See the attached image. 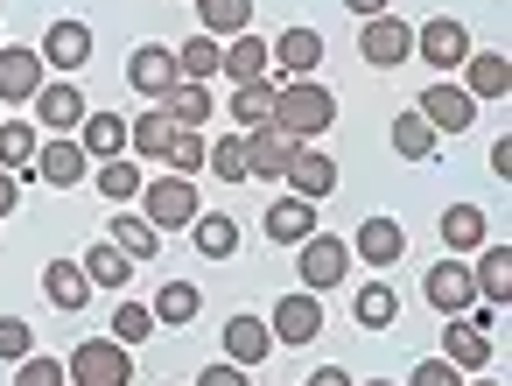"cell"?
Masks as SVG:
<instances>
[{
  "label": "cell",
  "mask_w": 512,
  "mask_h": 386,
  "mask_svg": "<svg viewBox=\"0 0 512 386\" xmlns=\"http://www.w3.org/2000/svg\"><path fill=\"white\" fill-rule=\"evenodd\" d=\"M274 134H288V141H323L330 127H337V99H330V85H309V78H281L274 71V120H267Z\"/></svg>",
  "instance_id": "6da1fadb"
},
{
  "label": "cell",
  "mask_w": 512,
  "mask_h": 386,
  "mask_svg": "<svg viewBox=\"0 0 512 386\" xmlns=\"http://www.w3.org/2000/svg\"><path fill=\"white\" fill-rule=\"evenodd\" d=\"M64 379H71V386H134V351L113 344V337H85V344L64 358Z\"/></svg>",
  "instance_id": "7a4b0ae2"
},
{
  "label": "cell",
  "mask_w": 512,
  "mask_h": 386,
  "mask_svg": "<svg viewBox=\"0 0 512 386\" xmlns=\"http://www.w3.org/2000/svg\"><path fill=\"white\" fill-rule=\"evenodd\" d=\"M197 183L190 176H155V183H141V218L155 225V232H190L197 225Z\"/></svg>",
  "instance_id": "3957f363"
},
{
  "label": "cell",
  "mask_w": 512,
  "mask_h": 386,
  "mask_svg": "<svg viewBox=\"0 0 512 386\" xmlns=\"http://www.w3.org/2000/svg\"><path fill=\"white\" fill-rule=\"evenodd\" d=\"M295 267H302V288L323 295V288H337V281L351 274V246L330 239V232H309V239L295 246Z\"/></svg>",
  "instance_id": "277c9868"
},
{
  "label": "cell",
  "mask_w": 512,
  "mask_h": 386,
  "mask_svg": "<svg viewBox=\"0 0 512 386\" xmlns=\"http://www.w3.org/2000/svg\"><path fill=\"white\" fill-rule=\"evenodd\" d=\"M358 57H365L372 71H393V64L414 57V29H407L400 15H372V22H358Z\"/></svg>",
  "instance_id": "5b68a950"
},
{
  "label": "cell",
  "mask_w": 512,
  "mask_h": 386,
  "mask_svg": "<svg viewBox=\"0 0 512 386\" xmlns=\"http://www.w3.org/2000/svg\"><path fill=\"white\" fill-rule=\"evenodd\" d=\"M267 330H274V344H316L323 337V295H309V288H295L288 302H274V316H267Z\"/></svg>",
  "instance_id": "8992f818"
},
{
  "label": "cell",
  "mask_w": 512,
  "mask_h": 386,
  "mask_svg": "<svg viewBox=\"0 0 512 386\" xmlns=\"http://www.w3.org/2000/svg\"><path fill=\"white\" fill-rule=\"evenodd\" d=\"M127 85L141 92V99H169L176 85H183V71H176V50H162V43H141L134 57H127Z\"/></svg>",
  "instance_id": "52a82bcc"
},
{
  "label": "cell",
  "mask_w": 512,
  "mask_h": 386,
  "mask_svg": "<svg viewBox=\"0 0 512 386\" xmlns=\"http://www.w3.org/2000/svg\"><path fill=\"white\" fill-rule=\"evenodd\" d=\"M414 50H421V64H428V71H456V64L470 57V29H463V22H449V15H435V22H421V29H414Z\"/></svg>",
  "instance_id": "ba28073f"
},
{
  "label": "cell",
  "mask_w": 512,
  "mask_h": 386,
  "mask_svg": "<svg viewBox=\"0 0 512 386\" xmlns=\"http://www.w3.org/2000/svg\"><path fill=\"white\" fill-rule=\"evenodd\" d=\"M36 176H43L50 190H78V183L92 176V155L78 148V134H64V141H43V148H36Z\"/></svg>",
  "instance_id": "9c48e42d"
},
{
  "label": "cell",
  "mask_w": 512,
  "mask_h": 386,
  "mask_svg": "<svg viewBox=\"0 0 512 386\" xmlns=\"http://www.w3.org/2000/svg\"><path fill=\"white\" fill-rule=\"evenodd\" d=\"M36 57H43V71H71V78H78V71L92 64V29H85V22H50V36H43Z\"/></svg>",
  "instance_id": "30bf717a"
},
{
  "label": "cell",
  "mask_w": 512,
  "mask_h": 386,
  "mask_svg": "<svg viewBox=\"0 0 512 386\" xmlns=\"http://www.w3.org/2000/svg\"><path fill=\"white\" fill-rule=\"evenodd\" d=\"M421 120H428L435 134H470L477 99H470L463 85H428V92H421Z\"/></svg>",
  "instance_id": "8fae6325"
},
{
  "label": "cell",
  "mask_w": 512,
  "mask_h": 386,
  "mask_svg": "<svg viewBox=\"0 0 512 386\" xmlns=\"http://www.w3.org/2000/svg\"><path fill=\"white\" fill-rule=\"evenodd\" d=\"M295 148H302V141H288V134H274V127H253V134H246V176H253V183H281L288 162H295Z\"/></svg>",
  "instance_id": "7c38bea8"
},
{
  "label": "cell",
  "mask_w": 512,
  "mask_h": 386,
  "mask_svg": "<svg viewBox=\"0 0 512 386\" xmlns=\"http://www.w3.org/2000/svg\"><path fill=\"white\" fill-rule=\"evenodd\" d=\"M421 295H428L442 316H463V309L477 302V288H470V260H435L428 281H421Z\"/></svg>",
  "instance_id": "4fadbf2b"
},
{
  "label": "cell",
  "mask_w": 512,
  "mask_h": 386,
  "mask_svg": "<svg viewBox=\"0 0 512 386\" xmlns=\"http://www.w3.org/2000/svg\"><path fill=\"white\" fill-rule=\"evenodd\" d=\"M288 197H309V204H323L330 190H337V162L323 155V148H295V162H288Z\"/></svg>",
  "instance_id": "5bb4252c"
},
{
  "label": "cell",
  "mask_w": 512,
  "mask_h": 386,
  "mask_svg": "<svg viewBox=\"0 0 512 386\" xmlns=\"http://www.w3.org/2000/svg\"><path fill=\"white\" fill-rule=\"evenodd\" d=\"M267 57H274L281 78H309V71L323 64V36H316V29H281V36L267 43Z\"/></svg>",
  "instance_id": "9a60e30c"
},
{
  "label": "cell",
  "mask_w": 512,
  "mask_h": 386,
  "mask_svg": "<svg viewBox=\"0 0 512 386\" xmlns=\"http://www.w3.org/2000/svg\"><path fill=\"white\" fill-rule=\"evenodd\" d=\"M260 225H267V239H274V246H288V253H295V246L316 232V204H309V197H274Z\"/></svg>",
  "instance_id": "2e32d148"
},
{
  "label": "cell",
  "mask_w": 512,
  "mask_h": 386,
  "mask_svg": "<svg viewBox=\"0 0 512 386\" xmlns=\"http://www.w3.org/2000/svg\"><path fill=\"white\" fill-rule=\"evenodd\" d=\"M365 267H393L400 253H407V232H400V218H365L358 225V239H344Z\"/></svg>",
  "instance_id": "e0dca14e"
},
{
  "label": "cell",
  "mask_w": 512,
  "mask_h": 386,
  "mask_svg": "<svg viewBox=\"0 0 512 386\" xmlns=\"http://www.w3.org/2000/svg\"><path fill=\"white\" fill-rule=\"evenodd\" d=\"M36 127L78 134V127H85V92H78V85H43V92H36Z\"/></svg>",
  "instance_id": "ac0fdd59"
},
{
  "label": "cell",
  "mask_w": 512,
  "mask_h": 386,
  "mask_svg": "<svg viewBox=\"0 0 512 386\" xmlns=\"http://www.w3.org/2000/svg\"><path fill=\"white\" fill-rule=\"evenodd\" d=\"M470 288L477 302H512V246H477V267H470Z\"/></svg>",
  "instance_id": "d6986e66"
},
{
  "label": "cell",
  "mask_w": 512,
  "mask_h": 386,
  "mask_svg": "<svg viewBox=\"0 0 512 386\" xmlns=\"http://www.w3.org/2000/svg\"><path fill=\"white\" fill-rule=\"evenodd\" d=\"M43 92V57L36 50H8V43H0V99H36Z\"/></svg>",
  "instance_id": "ffe728a7"
},
{
  "label": "cell",
  "mask_w": 512,
  "mask_h": 386,
  "mask_svg": "<svg viewBox=\"0 0 512 386\" xmlns=\"http://www.w3.org/2000/svg\"><path fill=\"white\" fill-rule=\"evenodd\" d=\"M456 71H470V85H463V92H470L477 106H484V99H505V92H512V64H505L498 50H470V57L456 64Z\"/></svg>",
  "instance_id": "44dd1931"
},
{
  "label": "cell",
  "mask_w": 512,
  "mask_h": 386,
  "mask_svg": "<svg viewBox=\"0 0 512 386\" xmlns=\"http://www.w3.org/2000/svg\"><path fill=\"white\" fill-rule=\"evenodd\" d=\"M267 351H274V330L260 316H232L225 323V365H267Z\"/></svg>",
  "instance_id": "7402d4cb"
},
{
  "label": "cell",
  "mask_w": 512,
  "mask_h": 386,
  "mask_svg": "<svg viewBox=\"0 0 512 386\" xmlns=\"http://www.w3.org/2000/svg\"><path fill=\"white\" fill-rule=\"evenodd\" d=\"M267 64H274V57H267V43L246 29V36H232V43H225V57H218V78H232V85H253V78H267Z\"/></svg>",
  "instance_id": "603a6c76"
},
{
  "label": "cell",
  "mask_w": 512,
  "mask_h": 386,
  "mask_svg": "<svg viewBox=\"0 0 512 386\" xmlns=\"http://www.w3.org/2000/svg\"><path fill=\"white\" fill-rule=\"evenodd\" d=\"M78 148H85L92 162H113V155H127V120H120V113H85V127H78Z\"/></svg>",
  "instance_id": "cb8c5ba5"
},
{
  "label": "cell",
  "mask_w": 512,
  "mask_h": 386,
  "mask_svg": "<svg viewBox=\"0 0 512 386\" xmlns=\"http://www.w3.org/2000/svg\"><path fill=\"white\" fill-rule=\"evenodd\" d=\"M43 295H50V309H85L92 302V281H85L78 260H50L43 267Z\"/></svg>",
  "instance_id": "d4e9b609"
},
{
  "label": "cell",
  "mask_w": 512,
  "mask_h": 386,
  "mask_svg": "<svg viewBox=\"0 0 512 386\" xmlns=\"http://www.w3.org/2000/svg\"><path fill=\"white\" fill-rule=\"evenodd\" d=\"M442 358L470 379V365H491V337H484V330H470L463 316H449V330H442Z\"/></svg>",
  "instance_id": "484cf974"
},
{
  "label": "cell",
  "mask_w": 512,
  "mask_h": 386,
  "mask_svg": "<svg viewBox=\"0 0 512 386\" xmlns=\"http://www.w3.org/2000/svg\"><path fill=\"white\" fill-rule=\"evenodd\" d=\"M197 29L204 36H246L253 29V0H197Z\"/></svg>",
  "instance_id": "4316f807"
},
{
  "label": "cell",
  "mask_w": 512,
  "mask_h": 386,
  "mask_svg": "<svg viewBox=\"0 0 512 386\" xmlns=\"http://www.w3.org/2000/svg\"><path fill=\"white\" fill-rule=\"evenodd\" d=\"M190 246H197L204 260H232V253H239V225H232L225 211H197V225H190Z\"/></svg>",
  "instance_id": "83f0119b"
},
{
  "label": "cell",
  "mask_w": 512,
  "mask_h": 386,
  "mask_svg": "<svg viewBox=\"0 0 512 386\" xmlns=\"http://www.w3.org/2000/svg\"><path fill=\"white\" fill-rule=\"evenodd\" d=\"M36 148H43V134L29 127V120H0V169H22V176H36Z\"/></svg>",
  "instance_id": "f1b7e54d"
},
{
  "label": "cell",
  "mask_w": 512,
  "mask_h": 386,
  "mask_svg": "<svg viewBox=\"0 0 512 386\" xmlns=\"http://www.w3.org/2000/svg\"><path fill=\"white\" fill-rule=\"evenodd\" d=\"M113 246L141 267V260H155V253H162V232H155L141 211H120V218H113Z\"/></svg>",
  "instance_id": "f546056e"
},
{
  "label": "cell",
  "mask_w": 512,
  "mask_h": 386,
  "mask_svg": "<svg viewBox=\"0 0 512 386\" xmlns=\"http://www.w3.org/2000/svg\"><path fill=\"white\" fill-rule=\"evenodd\" d=\"M78 267H85V281H92V288H127V281H134V260H127L113 239H99Z\"/></svg>",
  "instance_id": "4dcf8cb0"
},
{
  "label": "cell",
  "mask_w": 512,
  "mask_h": 386,
  "mask_svg": "<svg viewBox=\"0 0 512 386\" xmlns=\"http://www.w3.org/2000/svg\"><path fill=\"white\" fill-rule=\"evenodd\" d=\"M232 120H239V134L267 127V120H274V78H253V85H239V92H232Z\"/></svg>",
  "instance_id": "1f68e13d"
},
{
  "label": "cell",
  "mask_w": 512,
  "mask_h": 386,
  "mask_svg": "<svg viewBox=\"0 0 512 386\" xmlns=\"http://www.w3.org/2000/svg\"><path fill=\"white\" fill-rule=\"evenodd\" d=\"M442 246L449 253H477L484 246V211L477 204H449L442 211Z\"/></svg>",
  "instance_id": "d6a6232c"
},
{
  "label": "cell",
  "mask_w": 512,
  "mask_h": 386,
  "mask_svg": "<svg viewBox=\"0 0 512 386\" xmlns=\"http://www.w3.org/2000/svg\"><path fill=\"white\" fill-rule=\"evenodd\" d=\"M218 57H225V43H218V36H204V29H197V36H190V43H183V50H176V71H183V78H190V85H204V78H218Z\"/></svg>",
  "instance_id": "836d02e7"
},
{
  "label": "cell",
  "mask_w": 512,
  "mask_h": 386,
  "mask_svg": "<svg viewBox=\"0 0 512 386\" xmlns=\"http://www.w3.org/2000/svg\"><path fill=\"white\" fill-rule=\"evenodd\" d=\"M169 141H176V120H169L162 106H155V113H141V120L127 127V148H134V155H155V162H162V155H169Z\"/></svg>",
  "instance_id": "e575fe53"
},
{
  "label": "cell",
  "mask_w": 512,
  "mask_h": 386,
  "mask_svg": "<svg viewBox=\"0 0 512 386\" xmlns=\"http://www.w3.org/2000/svg\"><path fill=\"white\" fill-rule=\"evenodd\" d=\"M162 113H169V120H176V127H204V120H211V92H204V85H190V78H183V85H176V92H169V99H162Z\"/></svg>",
  "instance_id": "d590c367"
},
{
  "label": "cell",
  "mask_w": 512,
  "mask_h": 386,
  "mask_svg": "<svg viewBox=\"0 0 512 386\" xmlns=\"http://www.w3.org/2000/svg\"><path fill=\"white\" fill-rule=\"evenodd\" d=\"M204 155H211V141H204V127H176V141H169V176H197L204 169Z\"/></svg>",
  "instance_id": "8d00e7d4"
},
{
  "label": "cell",
  "mask_w": 512,
  "mask_h": 386,
  "mask_svg": "<svg viewBox=\"0 0 512 386\" xmlns=\"http://www.w3.org/2000/svg\"><path fill=\"white\" fill-rule=\"evenodd\" d=\"M99 197H113V204H127V197H141V155L127 162V155H113V162H99Z\"/></svg>",
  "instance_id": "74e56055"
},
{
  "label": "cell",
  "mask_w": 512,
  "mask_h": 386,
  "mask_svg": "<svg viewBox=\"0 0 512 386\" xmlns=\"http://www.w3.org/2000/svg\"><path fill=\"white\" fill-rule=\"evenodd\" d=\"M148 309H155V323H197V309H204V295H197L190 281H169V288H162V295H155Z\"/></svg>",
  "instance_id": "f35d334b"
},
{
  "label": "cell",
  "mask_w": 512,
  "mask_h": 386,
  "mask_svg": "<svg viewBox=\"0 0 512 386\" xmlns=\"http://www.w3.org/2000/svg\"><path fill=\"white\" fill-rule=\"evenodd\" d=\"M155 330H162V323H155V309H148V302H120V309H113V344H127V351H134V344H148Z\"/></svg>",
  "instance_id": "ab89813d"
},
{
  "label": "cell",
  "mask_w": 512,
  "mask_h": 386,
  "mask_svg": "<svg viewBox=\"0 0 512 386\" xmlns=\"http://www.w3.org/2000/svg\"><path fill=\"white\" fill-rule=\"evenodd\" d=\"M393 148H400L407 162H428V155H435V127H428L421 113H400V120H393Z\"/></svg>",
  "instance_id": "60d3db41"
},
{
  "label": "cell",
  "mask_w": 512,
  "mask_h": 386,
  "mask_svg": "<svg viewBox=\"0 0 512 386\" xmlns=\"http://www.w3.org/2000/svg\"><path fill=\"white\" fill-rule=\"evenodd\" d=\"M393 316H400V295H393L386 281H372V288H358V323H365V330H386Z\"/></svg>",
  "instance_id": "b9f144b4"
},
{
  "label": "cell",
  "mask_w": 512,
  "mask_h": 386,
  "mask_svg": "<svg viewBox=\"0 0 512 386\" xmlns=\"http://www.w3.org/2000/svg\"><path fill=\"white\" fill-rule=\"evenodd\" d=\"M204 169H211L218 183H246V134H239V141H211Z\"/></svg>",
  "instance_id": "7bdbcfd3"
},
{
  "label": "cell",
  "mask_w": 512,
  "mask_h": 386,
  "mask_svg": "<svg viewBox=\"0 0 512 386\" xmlns=\"http://www.w3.org/2000/svg\"><path fill=\"white\" fill-rule=\"evenodd\" d=\"M29 351H36V330L22 316H0V365H22Z\"/></svg>",
  "instance_id": "ee69618b"
},
{
  "label": "cell",
  "mask_w": 512,
  "mask_h": 386,
  "mask_svg": "<svg viewBox=\"0 0 512 386\" xmlns=\"http://www.w3.org/2000/svg\"><path fill=\"white\" fill-rule=\"evenodd\" d=\"M15 386H71V379H64V358H43V351H29V358L15 365Z\"/></svg>",
  "instance_id": "f6af8a7d"
},
{
  "label": "cell",
  "mask_w": 512,
  "mask_h": 386,
  "mask_svg": "<svg viewBox=\"0 0 512 386\" xmlns=\"http://www.w3.org/2000/svg\"><path fill=\"white\" fill-rule=\"evenodd\" d=\"M407 386H463V372L449 365V358H428V365H414V379Z\"/></svg>",
  "instance_id": "bcb514c9"
},
{
  "label": "cell",
  "mask_w": 512,
  "mask_h": 386,
  "mask_svg": "<svg viewBox=\"0 0 512 386\" xmlns=\"http://www.w3.org/2000/svg\"><path fill=\"white\" fill-rule=\"evenodd\" d=\"M197 386H246V365H204Z\"/></svg>",
  "instance_id": "7dc6e473"
},
{
  "label": "cell",
  "mask_w": 512,
  "mask_h": 386,
  "mask_svg": "<svg viewBox=\"0 0 512 386\" xmlns=\"http://www.w3.org/2000/svg\"><path fill=\"white\" fill-rule=\"evenodd\" d=\"M309 386H351V372H344V365H316Z\"/></svg>",
  "instance_id": "c3c4849f"
},
{
  "label": "cell",
  "mask_w": 512,
  "mask_h": 386,
  "mask_svg": "<svg viewBox=\"0 0 512 386\" xmlns=\"http://www.w3.org/2000/svg\"><path fill=\"white\" fill-rule=\"evenodd\" d=\"M15 204H22V183H15V176H8V169H0V218H8V211H15Z\"/></svg>",
  "instance_id": "681fc988"
},
{
  "label": "cell",
  "mask_w": 512,
  "mask_h": 386,
  "mask_svg": "<svg viewBox=\"0 0 512 386\" xmlns=\"http://www.w3.org/2000/svg\"><path fill=\"white\" fill-rule=\"evenodd\" d=\"M344 8H351L358 22H372V15H386V8H393V0H344Z\"/></svg>",
  "instance_id": "f907efd6"
},
{
  "label": "cell",
  "mask_w": 512,
  "mask_h": 386,
  "mask_svg": "<svg viewBox=\"0 0 512 386\" xmlns=\"http://www.w3.org/2000/svg\"><path fill=\"white\" fill-rule=\"evenodd\" d=\"M463 386H498V379H463Z\"/></svg>",
  "instance_id": "816d5d0a"
},
{
  "label": "cell",
  "mask_w": 512,
  "mask_h": 386,
  "mask_svg": "<svg viewBox=\"0 0 512 386\" xmlns=\"http://www.w3.org/2000/svg\"><path fill=\"white\" fill-rule=\"evenodd\" d=\"M365 386H393V379H365Z\"/></svg>",
  "instance_id": "f5cc1de1"
}]
</instances>
